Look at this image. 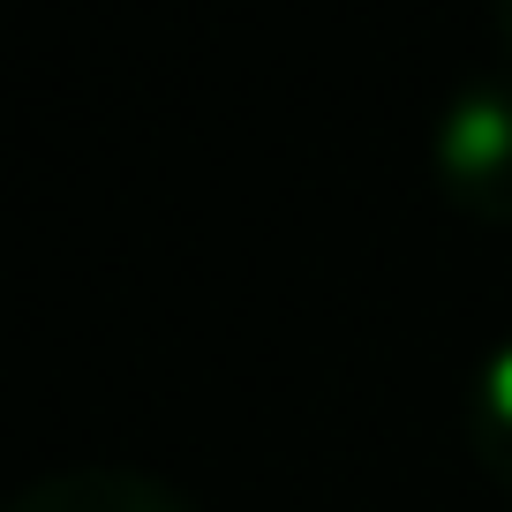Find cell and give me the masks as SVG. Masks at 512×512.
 I'll use <instances>...</instances> for the list:
<instances>
[{
	"instance_id": "cell-1",
	"label": "cell",
	"mask_w": 512,
	"mask_h": 512,
	"mask_svg": "<svg viewBox=\"0 0 512 512\" xmlns=\"http://www.w3.org/2000/svg\"><path fill=\"white\" fill-rule=\"evenodd\" d=\"M46 512H174L166 497H151L144 482H68V490L38 497Z\"/></svg>"
},
{
	"instance_id": "cell-2",
	"label": "cell",
	"mask_w": 512,
	"mask_h": 512,
	"mask_svg": "<svg viewBox=\"0 0 512 512\" xmlns=\"http://www.w3.org/2000/svg\"><path fill=\"white\" fill-rule=\"evenodd\" d=\"M482 422H490V437H512V354L490 369V384H482Z\"/></svg>"
}]
</instances>
